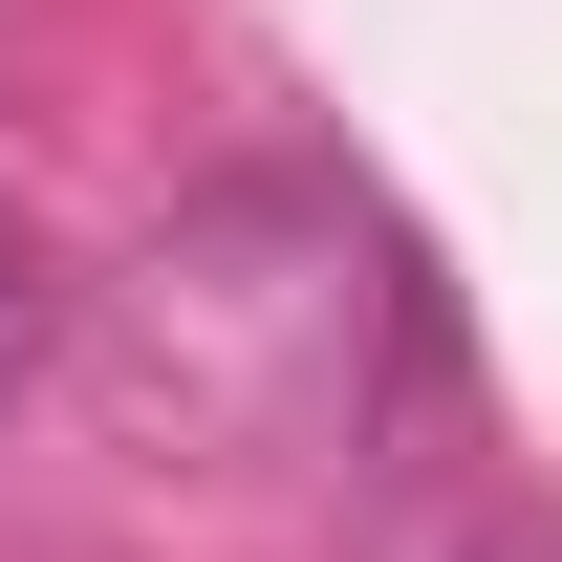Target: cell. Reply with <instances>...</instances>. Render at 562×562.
Here are the masks:
<instances>
[{
    "label": "cell",
    "instance_id": "obj_1",
    "mask_svg": "<svg viewBox=\"0 0 562 562\" xmlns=\"http://www.w3.org/2000/svg\"><path fill=\"white\" fill-rule=\"evenodd\" d=\"M44 347V260H22V216H0V368Z\"/></svg>",
    "mask_w": 562,
    "mask_h": 562
},
{
    "label": "cell",
    "instance_id": "obj_2",
    "mask_svg": "<svg viewBox=\"0 0 562 562\" xmlns=\"http://www.w3.org/2000/svg\"><path fill=\"white\" fill-rule=\"evenodd\" d=\"M454 562H562V519H476V541H454Z\"/></svg>",
    "mask_w": 562,
    "mask_h": 562
}]
</instances>
